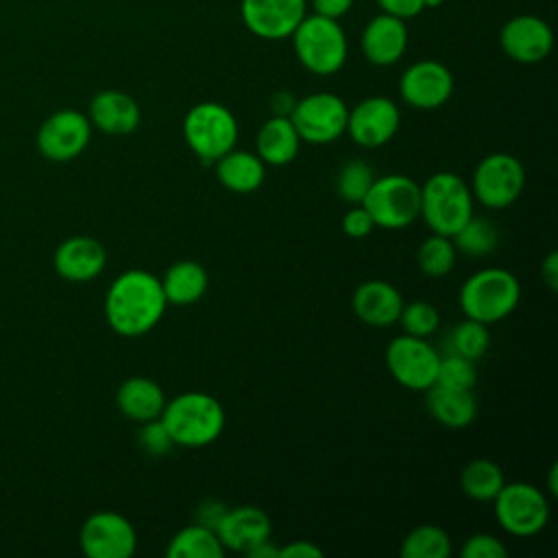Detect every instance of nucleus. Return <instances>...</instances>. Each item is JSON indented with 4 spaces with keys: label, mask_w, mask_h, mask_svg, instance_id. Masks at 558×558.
<instances>
[{
    "label": "nucleus",
    "mask_w": 558,
    "mask_h": 558,
    "mask_svg": "<svg viewBox=\"0 0 558 558\" xmlns=\"http://www.w3.org/2000/svg\"><path fill=\"white\" fill-rule=\"evenodd\" d=\"M161 281L148 270H126L118 275L105 296V316L109 327L126 338L148 333L166 312Z\"/></svg>",
    "instance_id": "nucleus-1"
},
{
    "label": "nucleus",
    "mask_w": 558,
    "mask_h": 558,
    "mask_svg": "<svg viewBox=\"0 0 558 558\" xmlns=\"http://www.w3.org/2000/svg\"><path fill=\"white\" fill-rule=\"evenodd\" d=\"M179 447L211 445L225 429L227 416L222 403L207 392H183L166 401L159 416Z\"/></svg>",
    "instance_id": "nucleus-2"
},
{
    "label": "nucleus",
    "mask_w": 558,
    "mask_h": 558,
    "mask_svg": "<svg viewBox=\"0 0 558 558\" xmlns=\"http://www.w3.org/2000/svg\"><path fill=\"white\" fill-rule=\"evenodd\" d=\"M521 299L519 279L497 266L482 268L460 286V310L466 318L493 325L514 312Z\"/></svg>",
    "instance_id": "nucleus-3"
},
{
    "label": "nucleus",
    "mask_w": 558,
    "mask_h": 558,
    "mask_svg": "<svg viewBox=\"0 0 558 558\" xmlns=\"http://www.w3.org/2000/svg\"><path fill=\"white\" fill-rule=\"evenodd\" d=\"M292 46L301 65L318 76L336 74L347 61V35L338 20L312 13L294 28Z\"/></svg>",
    "instance_id": "nucleus-4"
},
{
    "label": "nucleus",
    "mask_w": 558,
    "mask_h": 558,
    "mask_svg": "<svg viewBox=\"0 0 558 558\" xmlns=\"http://www.w3.org/2000/svg\"><path fill=\"white\" fill-rule=\"evenodd\" d=\"M432 233L453 235L473 216V194L462 177L436 172L421 185V214Z\"/></svg>",
    "instance_id": "nucleus-5"
},
{
    "label": "nucleus",
    "mask_w": 558,
    "mask_h": 558,
    "mask_svg": "<svg viewBox=\"0 0 558 558\" xmlns=\"http://www.w3.org/2000/svg\"><path fill=\"white\" fill-rule=\"evenodd\" d=\"M360 205L371 214L375 227L405 229L421 214V185L408 174H386L373 181Z\"/></svg>",
    "instance_id": "nucleus-6"
},
{
    "label": "nucleus",
    "mask_w": 558,
    "mask_h": 558,
    "mask_svg": "<svg viewBox=\"0 0 558 558\" xmlns=\"http://www.w3.org/2000/svg\"><path fill=\"white\" fill-rule=\"evenodd\" d=\"M183 140L205 163H211L235 146L238 120L220 102H198L183 118Z\"/></svg>",
    "instance_id": "nucleus-7"
},
{
    "label": "nucleus",
    "mask_w": 558,
    "mask_h": 558,
    "mask_svg": "<svg viewBox=\"0 0 558 558\" xmlns=\"http://www.w3.org/2000/svg\"><path fill=\"white\" fill-rule=\"evenodd\" d=\"M493 504L497 523L512 536H534L547 525V497L530 482H506Z\"/></svg>",
    "instance_id": "nucleus-8"
},
{
    "label": "nucleus",
    "mask_w": 558,
    "mask_h": 558,
    "mask_svg": "<svg viewBox=\"0 0 558 558\" xmlns=\"http://www.w3.org/2000/svg\"><path fill=\"white\" fill-rule=\"evenodd\" d=\"M525 187L523 163L510 153L486 155L473 172L471 194L488 209L512 205Z\"/></svg>",
    "instance_id": "nucleus-9"
},
{
    "label": "nucleus",
    "mask_w": 558,
    "mask_h": 558,
    "mask_svg": "<svg viewBox=\"0 0 558 558\" xmlns=\"http://www.w3.org/2000/svg\"><path fill=\"white\" fill-rule=\"evenodd\" d=\"M349 107L331 92L307 94L296 100L290 122L294 124L301 142L329 144L347 131Z\"/></svg>",
    "instance_id": "nucleus-10"
},
{
    "label": "nucleus",
    "mask_w": 558,
    "mask_h": 558,
    "mask_svg": "<svg viewBox=\"0 0 558 558\" xmlns=\"http://www.w3.org/2000/svg\"><path fill=\"white\" fill-rule=\"evenodd\" d=\"M440 353L427 338L401 333L386 347V364L390 375L408 390L425 392L436 381Z\"/></svg>",
    "instance_id": "nucleus-11"
},
{
    "label": "nucleus",
    "mask_w": 558,
    "mask_h": 558,
    "mask_svg": "<svg viewBox=\"0 0 558 558\" xmlns=\"http://www.w3.org/2000/svg\"><path fill=\"white\" fill-rule=\"evenodd\" d=\"M78 543L89 558H129L135 554L137 534L126 517L102 510L85 519L78 532Z\"/></svg>",
    "instance_id": "nucleus-12"
},
{
    "label": "nucleus",
    "mask_w": 558,
    "mask_h": 558,
    "mask_svg": "<svg viewBox=\"0 0 558 558\" xmlns=\"http://www.w3.org/2000/svg\"><path fill=\"white\" fill-rule=\"evenodd\" d=\"M92 137V122L76 109H61L48 116L37 131V148L50 161L78 157Z\"/></svg>",
    "instance_id": "nucleus-13"
},
{
    "label": "nucleus",
    "mask_w": 558,
    "mask_h": 558,
    "mask_svg": "<svg viewBox=\"0 0 558 558\" xmlns=\"http://www.w3.org/2000/svg\"><path fill=\"white\" fill-rule=\"evenodd\" d=\"M399 94L403 102L414 109H438L453 94V74L440 61L421 59L408 65L401 74Z\"/></svg>",
    "instance_id": "nucleus-14"
},
{
    "label": "nucleus",
    "mask_w": 558,
    "mask_h": 558,
    "mask_svg": "<svg viewBox=\"0 0 558 558\" xmlns=\"http://www.w3.org/2000/svg\"><path fill=\"white\" fill-rule=\"evenodd\" d=\"M399 124L401 113L390 98L368 96L349 109L344 133L362 148H379L395 137Z\"/></svg>",
    "instance_id": "nucleus-15"
},
{
    "label": "nucleus",
    "mask_w": 558,
    "mask_h": 558,
    "mask_svg": "<svg viewBox=\"0 0 558 558\" xmlns=\"http://www.w3.org/2000/svg\"><path fill=\"white\" fill-rule=\"evenodd\" d=\"M307 0H242L244 26L262 39H286L305 17Z\"/></svg>",
    "instance_id": "nucleus-16"
},
{
    "label": "nucleus",
    "mask_w": 558,
    "mask_h": 558,
    "mask_svg": "<svg viewBox=\"0 0 558 558\" xmlns=\"http://www.w3.org/2000/svg\"><path fill=\"white\" fill-rule=\"evenodd\" d=\"M499 46L517 63H541L551 52L554 33L536 15H514L499 31Z\"/></svg>",
    "instance_id": "nucleus-17"
},
{
    "label": "nucleus",
    "mask_w": 558,
    "mask_h": 558,
    "mask_svg": "<svg viewBox=\"0 0 558 558\" xmlns=\"http://www.w3.org/2000/svg\"><path fill=\"white\" fill-rule=\"evenodd\" d=\"M52 264L57 275L65 281L85 283L105 270L107 251L92 235H72L57 246Z\"/></svg>",
    "instance_id": "nucleus-18"
},
{
    "label": "nucleus",
    "mask_w": 558,
    "mask_h": 558,
    "mask_svg": "<svg viewBox=\"0 0 558 558\" xmlns=\"http://www.w3.org/2000/svg\"><path fill=\"white\" fill-rule=\"evenodd\" d=\"M272 532L268 514L257 506H235L227 508L220 523L216 525V534L225 549L246 554L262 541H268Z\"/></svg>",
    "instance_id": "nucleus-19"
},
{
    "label": "nucleus",
    "mask_w": 558,
    "mask_h": 558,
    "mask_svg": "<svg viewBox=\"0 0 558 558\" xmlns=\"http://www.w3.org/2000/svg\"><path fill=\"white\" fill-rule=\"evenodd\" d=\"M360 46L368 63L379 68L395 65L408 48L405 20L388 13L375 15L362 31Z\"/></svg>",
    "instance_id": "nucleus-20"
},
{
    "label": "nucleus",
    "mask_w": 558,
    "mask_h": 558,
    "mask_svg": "<svg viewBox=\"0 0 558 558\" xmlns=\"http://www.w3.org/2000/svg\"><path fill=\"white\" fill-rule=\"evenodd\" d=\"M89 122L107 135H129L140 126L142 111L133 96L120 89H102L89 102Z\"/></svg>",
    "instance_id": "nucleus-21"
},
{
    "label": "nucleus",
    "mask_w": 558,
    "mask_h": 558,
    "mask_svg": "<svg viewBox=\"0 0 558 558\" xmlns=\"http://www.w3.org/2000/svg\"><path fill=\"white\" fill-rule=\"evenodd\" d=\"M351 303L362 323L371 327H388L397 323L403 307V296L392 283L384 279H368L355 288Z\"/></svg>",
    "instance_id": "nucleus-22"
},
{
    "label": "nucleus",
    "mask_w": 558,
    "mask_h": 558,
    "mask_svg": "<svg viewBox=\"0 0 558 558\" xmlns=\"http://www.w3.org/2000/svg\"><path fill=\"white\" fill-rule=\"evenodd\" d=\"M166 401L168 399H166L161 386L155 379L140 377V375L124 379L116 392L118 410L135 423H146V421L159 418Z\"/></svg>",
    "instance_id": "nucleus-23"
},
{
    "label": "nucleus",
    "mask_w": 558,
    "mask_h": 558,
    "mask_svg": "<svg viewBox=\"0 0 558 558\" xmlns=\"http://www.w3.org/2000/svg\"><path fill=\"white\" fill-rule=\"evenodd\" d=\"M425 405L432 418L451 429H462L477 416V401L473 390L432 384L425 390Z\"/></svg>",
    "instance_id": "nucleus-24"
},
{
    "label": "nucleus",
    "mask_w": 558,
    "mask_h": 558,
    "mask_svg": "<svg viewBox=\"0 0 558 558\" xmlns=\"http://www.w3.org/2000/svg\"><path fill=\"white\" fill-rule=\"evenodd\" d=\"M301 148V137L286 116L268 118L255 137V153L266 166H286L294 161Z\"/></svg>",
    "instance_id": "nucleus-25"
},
{
    "label": "nucleus",
    "mask_w": 558,
    "mask_h": 558,
    "mask_svg": "<svg viewBox=\"0 0 558 558\" xmlns=\"http://www.w3.org/2000/svg\"><path fill=\"white\" fill-rule=\"evenodd\" d=\"M216 177L227 190L235 194H251L264 183L266 163L257 157V153L231 148L216 159Z\"/></svg>",
    "instance_id": "nucleus-26"
},
{
    "label": "nucleus",
    "mask_w": 558,
    "mask_h": 558,
    "mask_svg": "<svg viewBox=\"0 0 558 558\" xmlns=\"http://www.w3.org/2000/svg\"><path fill=\"white\" fill-rule=\"evenodd\" d=\"M159 281H161L166 301L172 305H192L201 301V296L209 288L207 270L192 259L174 262Z\"/></svg>",
    "instance_id": "nucleus-27"
},
{
    "label": "nucleus",
    "mask_w": 558,
    "mask_h": 558,
    "mask_svg": "<svg viewBox=\"0 0 558 558\" xmlns=\"http://www.w3.org/2000/svg\"><path fill=\"white\" fill-rule=\"evenodd\" d=\"M222 554L225 547L216 530L201 523H190L181 527L166 547L168 558H220Z\"/></svg>",
    "instance_id": "nucleus-28"
},
{
    "label": "nucleus",
    "mask_w": 558,
    "mask_h": 558,
    "mask_svg": "<svg viewBox=\"0 0 558 558\" xmlns=\"http://www.w3.org/2000/svg\"><path fill=\"white\" fill-rule=\"evenodd\" d=\"M504 484L501 466L488 458L471 460L460 473L462 493L475 501H493Z\"/></svg>",
    "instance_id": "nucleus-29"
},
{
    "label": "nucleus",
    "mask_w": 558,
    "mask_h": 558,
    "mask_svg": "<svg viewBox=\"0 0 558 558\" xmlns=\"http://www.w3.org/2000/svg\"><path fill=\"white\" fill-rule=\"evenodd\" d=\"M399 554L403 558H447L451 554V538L440 525L425 523L408 532Z\"/></svg>",
    "instance_id": "nucleus-30"
},
{
    "label": "nucleus",
    "mask_w": 558,
    "mask_h": 558,
    "mask_svg": "<svg viewBox=\"0 0 558 558\" xmlns=\"http://www.w3.org/2000/svg\"><path fill=\"white\" fill-rule=\"evenodd\" d=\"M453 246L456 251L469 255V257H484L497 248L499 233L495 225L486 218L471 216L453 235Z\"/></svg>",
    "instance_id": "nucleus-31"
},
{
    "label": "nucleus",
    "mask_w": 558,
    "mask_h": 558,
    "mask_svg": "<svg viewBox=\"0 0 558 558\" xmlns=\"http://www.w3.org/2000/svg\"><path fill=\"white\" fill-rule=\"evenodd\" d=\"M456 253L458 251L449 235L432 233L418 246L416 262H418V268L423 275L438 279V277H445L447 272H451V268L456 266Z\"/></svg>",
    "instance_id": "nucleus-32"
},
{
    "label": "nucleus",
    "mask_w": 558,
    "mask_h": 558,
    "mask_svg": "<svg viewBox=\"0 0 558 558\" xmlns=\"http://www.w3.org/2000/svg\"><path fill=\"white\" fill-rule=\"evenodd\" d=\"M375 181V172L371 163L362 159L344 161L336 174V190L338 196L351 205H360Z\"/></svg>",
    "instance_id": "nucleus-33"
},
{
    "label": "nucleus",
    "mask_w": 558,
    "mask_h": 558,
    "mask_svg": "<svg viewBox=\"0 0 558 558\" xmlns=\"http://www.w3.org/2000/svg\"><path fill=\"white\" fill-rule=\"evenodd\" d=\"M449 342H451V353H458V355L469 357V360L475 362L488 351L490 333H488L484 323L473 320V318H464L460 325L453 327V331L449 336Z\"/></svg>",
    "instance_id": "nucleus-34"
},
{
    "label": "nucleus",
    "mask_w": 558,
    "mask_h": 558,
    "mask_svg": "<svg viewBox=\"0 0 558 558\" xmlns=\"http://www.w3.org/2000/svg\"><path fill=\"white\" fill-rule=\"evenodd\" d=\"M397 323H401L403 333L429 338L440 325V314H438V307L432 305L429 301H412V303H403Z\"/></svg>",
    "instance_id": "nucleus-35"
},
{
    "label": "nucleus",
    "mask_w": 558,
    "mask_h": 558,
    "mask_svg": "<svg viewBox=\"0 0 558 558\" xmlns=\"http://www.w3.org/2000/svg\"><path fill=\"white\" fill-rule=\"evenodd\" d=\"M477 381V371L473 360L462 357L458 353H447L440 355L438 360V371H436V381L440 386L449 388H462V390H473Z\"/></svg>",
    "instance_id": "nucleus-36"
},
{
    "label": "nucleus",
    "mask_w": 558,
    "mask_h": 558,
    "mask_svg": "<svg viewBox=\"0 0 558 558\" xmlns=\"http://www.w3.org/2000/svg\"><path fill=\"white\" fill-rule=\"evenodd\" d=\"M140 432H137V445L153 458H159V456H166L174 442L163 425L161 418H153V421H146V423H140Z\"/></svg>",
    "instance_id": "nucleus-37"
},
{
    "label": "nucleus",
    "mask_w": 558,
    "mask_h": 558,
    "mask_svg": "<svg viewBox=\"0 0 558 558\" xmlns=\"http://www.w3.org/2000/svg\"><path fill=\"white\" fill-rule=\"evenodd\" d=\"M462 558H508V547L493 534L477 532L460 547Z\"/></svg>",
    "instance_id": "nucleus-38"
},
{
    "label": "nucleus",
    "mask_w": 558,
    "mask_h": 558,
    "mask_svg": "<svg viewBox=\"0 0 558 558\" xmlns=\"http://www.w3.org/2000/svg\"><path fill=\"white\" fill-rule=\"evenodd\" d=\"M373 229H375V222H373L371 214L362 205H355L353 209H349L342 216V231L349 238H366Z\"/></svg>",
    "instance_id": "nucleus-39"
},
{
    "label": "nucleus",
    "mask_w": 558,
    "mask_h": 558,
    "mask_svg": "<svg viewBox=\"0 0 558 558\" xmlns=\"http://www.w3.org/2000/svg\"><path fill=\"white\" fill-rule=\"evenodd\" d=\"M227 512V504L220 499H205L198 504L196 512H194V523H201L205 527L216 530V525L220 523L222 514Z\"/></svg>",
    "instance_id": "nucleus-40"
},
{
    "label": "nucleus",
    "mask_w": 558,
    "mask_h": 558,
    "mask_svg": "<svg viewBox=\"0 0 558 558\" xmlns=\"http://www.w3.org/2000/svg\"><path fill=\"white\" fill-rule=\"evenodd\" d=\"M381 13H388V15H395V17H401V20H410V17H416L425 4L423 0H377Z\"/></svg>",
    "instance_id": "nucleus-41"
},
{
    "label": "nucleus",
    "mask_w": 558,
    "mask_h": 558,
    "mask_svg": "<svg viewBox=\"0 0 558 558\" xmlns=\"http://www.w3.org/2000/svg\"><path fill=\"white\" fill-rule=\"evenodd\" d=\"M277 558H323V549L312 541H292L279 547Z\"/></svg>",
    "instance_id": "nucleus-42"
},
{
    "label": "nucleus",
    "mask_w": 558,
    "mask_h": 558,
    "mask_svg": "<svg viewBox=\"0 0 558 558\" xmlns=\"http://www.w3.org/2000/svg\"><path fill=\"white\" fill-rule=\"evenodd\" d=\"M312 7H314V13L318 15L340 20L351 11L353 0H312Z\"/></svg>",
    "instance_id": "nucleus-43"
},
{
    "label": "nucleus",
    "mask_w": 558,
    "mask_h": 558,
    "mask_svg": "<svg viewBox=\"0 0 558 558\" xmlns=\"http://www.w3.org/2000/svg\"><path fill=\"white\" fill-rule=\"evenodd\" d=\"M541 277L547 288L554 292L558 288V253H549L541 264Z\"/></svg>",
    "instance_id": "nucleus-44"
},
{
    "label": "nucleus",
    "mask_w": 558,
    "mask_h": 558,
    "mask_svg": "<svg viewBox=\"0 0 558 558\" xmlns=\"http://www.w3.org/2000/svg\"><path fill=\"white\" fill-rule=\"evenodd\" d=\"M296 105V98L290 94V92H277L270 100V109H272V116H286L290 118L292 109Z\"/></svg>",
    "instance_id": "nucleus-45"
},
{
    "label": "nucleus",
    "mask_w": 558,
    "mask_h": 558,
    "mask_svg": "<svg viewBox=\"0 0 558 558\" xmlns=\"http://www.w3.org/2000/svg\"><path fill=\"white\" fill-rule=\"evenodd\" d=\"M277 554H279V547H277V545H272V543H270V538H268V541L257 543L255 547H251V549L246 551V556H248V558H277Z\"/></svg>",
    "instance_id": "nucleus-46"
},
{
    "label": "nucleus",
    "mask_w": 558,
    "mask_h": 558,
    "mask_svg": "<svg viewBox=\"0 0 558 558\" xmlns=\"http://www.w3.org/2000/svg\"><path fill=\"white\" fill-rule=\"evenodd\" d=\"M556 473H558V466L556 464H551V469H549V493L551 495H556L558 493V486H556Z\"/></svg>",
    "instance_id": "nucleus-47"
},
{
    "label": "nucleus",
    "mask_w": 558,
    "mask_h": 558,
    "mask_svg": "<svg viewBox=\"0 0 558 558\" xmlns=\"http://www.w3.org/2000/svg\"><path fill=\"white\" fill-rule=\"evenodd\" d=\"M445 0H423V4H425V9H436V7H440Z\"/></svg>",
    "instance_id": "nucleus-48"
}]
</instances>
